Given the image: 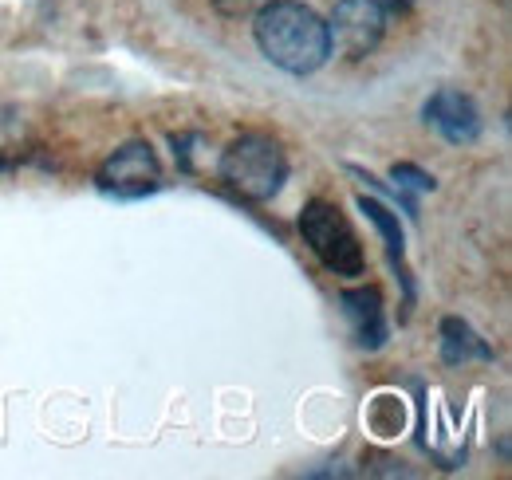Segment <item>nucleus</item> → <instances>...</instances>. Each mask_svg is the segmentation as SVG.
<instances>
[{
  "mask_svg": "<svg viewBox=\"0 0 512 480\" xmlns=\"http://www.w3.org/2000/svg\"><path fill=\"white\" fill-rule=\"evenodd\" d=\"M343 303V315H347V327L355 335V343L363 351H383L386 339H390V323H386V303L383 292L375 284H359V288H343L339 292Z\"/></svg>",
  "mask_w": 512,
  "mask_h": 480,
  "instance_id": "obj_7",
  "label": "nucleus"
},
{
  "mask_svg": "<svg viewBox=\"0 0 512 480\" xmlns=\"http://www.w3.org/2000/svg\"><path fill=\"white\" fill-rule=\"evenodd\" d=\"M158 185H162L158 154L142 138H130L119 150H111L95 170V189L107 197H119V201L150 197V193H158Z\"/></svg>",
  "mask_w": 512,
  "mask_h": 480,
  "instance_id": "obj_4",
  "label": "nucleus"
},
{
  "mask_svg": "<svg viewBox=\"0 0 512 480\" xmlns=\"http://www.w3.org/2000/svg\"><path fill=\"white\" fill-rule=\"evenodd\" d=\"M217 170H221V181L237 197L264 205V201H272L284 189V181H288V158H284V150H280L276 138H268V134H241V138H233L225 146Z\"/></svg>",
  "mask_w": 512,
  "mask_h": 480,
  "instance_id": "obj_2",
  "label": "nucleus"
},
{
  "mask_svg": "<svg viewBox=\"0 0 512 480\" xmlns=\"http://www.w3.org/2000/svg\"><path fill=\"white\" fill-rule=\"evenodd\" d=\"M256 48L288 75H312L331 60L327 20L300 0H268L253 20Z\"/></svg>",
  "mask_w": 512,
  "mask_h": 480,
  "instance_id": "obj_1",
  "label": "nucleus"
},
{
  "mask_svg": "<svg viewBox=\"0 0 512 480\" xmlns=\"http://www.w3.org/2000/svg\"><path fill=\"white\" fill-rule=\"evenodd\" d=\"M300 237L304 244L320 256V264L335 276H363L367 268V256H363V244L355 237L351 221L331 205V201H308L304 213H300Z\"/></svg>",
  "mask_w": 512,
  "mask_h": 480,
  "instance_id": "obj_3",
  "label": "nucleus"
},
{
  "mask_svg": "<svg viewBox=\"0 0 512 480\" xmlns=\"http://www.w3.org/2000/svg\"><path fill=\"white\" fill-rule=\"evenodd\" d=\"M422 119L430 122L449 146H473L481 138V111H477V103L465 91H453V87H442V91H434L426 99Z\"/></svg>",
  "mask_w": 512,
  "mask_h": 480,
  "instance_id": "obj_6",
  "label": "nucleus"
},
{
  "mask_svg": "<svg viewBox=\"0 0 512 480\" xmlns=\"http://www.w3.org/2000/svg\"><path fill=\"white\" fill-rule=\"evenodd\" d=\"M493 347L457 315L442 319V362L449 366H465V362H489Z\"/></svg>",
  "mask_w": 512,
  "mask_h": 480,
  "instance_id": "obj_9",
  "label": "nucleus"
},
{
  "mask_svg": "<svg viewBox=\"0 0 512 480\" xmlns=\"http://www.w3.org/2000/svg\"><path fill=\"white\" fill-rule=\"evenodd\" d=\"M359 209H363L367 221L379 229V237H383V244H386V256H390V264H394V272H398V280H402V288H406V303H414V280H410V268H406V237H402L398 213H390V205L367 197V193L359 197Z\"/></svg>",
  "mask_w": 512,
  "mask_h": 480,
  "instance_id": "obj_8",
  "label": "nucleus"
},
{
  "mask_svg": "<svg viewBox=\"0 0 512 480\" xmlns=\"http://www.w3.org/2000/svg\"><path fill=\"white\" fill-rule=\"evenodd\" d=\"M390 178H394V189H402V193H430L438 185L426 170H418L414 162H394L390 166Z\"/></svg>",
  "mask_w": 512,
  "mask_h": 480,
  "instance_id": "obj_10",
  "label": "nucleus"
},
{
  "mask_svg": "<svg viewBox=\"0 0 512 480\" xmlns=\"http://www.w3.org/2000/svg\"><path fill=\"white\" fill-rule=\"evenodd\" d=\"M327 36L347 60H363L383 44L386 8L379 0H339L327 20Z\"/></svg>",
  "mask_w": 512,
  "mask_h": 480,
  "instance_id": "obj_5",
  "label": "nucleus"
}]
</instances>
